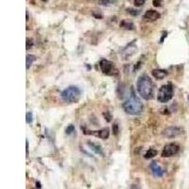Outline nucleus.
I'll use <instances>...</instances> for the list:
<instances>
[{"label":"nucleus","mask_w":189,"mask_h":189,"mask_svg":"<svg viewBox=\"0 0 189 189\" xmlns=\"http://www.w3.org/2000/svg\"><path fill=\"white\" fill-rule=\"evenodd\" d=\"M42 1H44V2H47V1H48V0H42Z\"/></svg>","instance_id":"obj_25"},{"label":"nucleus","mask_w":189,"mask_h":189,"mask_svg":"<svg viewBox=\"0 0 189 189\" xmlns=\"http://www.w3.org/2000/svg\"><path fill=\"white\" fill-rule=\"evenodd\" d=\"M26 144H27V155H28V140H27Z\"/></svg>","instance_id":"obj_24"},{"label":"nucleus","mask_w":189,"mask_h":189,"mask_svg":"<svg viewBox=\"0 0 189 189\" xmlns=\"http://www.w3.org/2000/svg\"><path fill=\"white\" fill-rule=\"evenodd\" d=\"M113 1V0H100V4L101 5H108V4H110L111 2Z\"/></svg>","instance_id":"obj_22"},{"label":"nucleus","mask_w":189,"mask_h":189,"mask_svg":"<svg viewBox=\"0 0 189 189\" xmlns=\"http://www.w3.org/2000/svg\"><path fill=\"white\" fill-rule=\"evenodd\" d=\"M182 130L181 128H178V127H168L166 129L163 131V135L166 137V138H175L177 136H179L180 134H182Z\"/></svg>","instance_id":"obj_7"},{"label":"nucleus","mask_w":189,"mask_h":189,"mask_svg":"<svg viewBox=\"0 0 189 189\" xmlns=\"http://www.w3.org/2000/svg\"><path fill=\"white\" fill-rule=\"evenodd\" d=\"M66 133L67 134H71L72 132H75V127H74L73 125H69L67 128H66Z\"/></svg>","instance_id":"obj_18"},{"label":"nucleus","mask_w":189,"mask_h":189,"mask_svg":"<svg viewBox=\"0 0 189 189\" xmlns=\"http://www.w3.org/2000/svg\"><path fill=\"white\" fill-rule=\"evenodd\" d=\"M173 97V87L171 84H165L159 89L157 99L159 102L166 103L168 102Z\"/></svg>","instance_id":"obj_4"},{"label":"nucleus","mask_w":189,"mask_h":189,"mask_svg":"<svg viewBox=\"0 0 189 189\" xmlns=\"http://www.w3.org/2000/svg\"><path fill=\"white\" fill-rule=\"evenodd\" d=\"M127 11H128L129 13L132 14V15H133V16H136V15H138L139 13H140V12L137 11V9H128Z\"/></svg>","instance_id":"obj_16"},{"label":"nucleus","mask_w":189,"mask_h":189,"mask_svg":"<svg viewBox=\"0 0 189 189\" xmlns=\"http://www.w3.org/2000/svg\"><path fill=\"white\" fill-rule=\"evenodd\" d=\"M167 75V72L164 69H154L152 71V76L157 79H165Z\"/></svg>","instance_id":"obj_12"},{"label":"nucleus","mask_w":189,"mask_h":189,"mask_svg":"<svg viewBox=\"0 0 189 189\" xmlns=\"http://www.w3.org/2000/svg\"><path fill=\"white\" fill-rule=\"evenodd\" d=\"M87 145L89 146V148H90L93 151H94V153H97V154H98V155H100L102 157L104 156V151L102 150V148H101L100 145H98L97 143L88 141L87 142Z\"/></svg>","instance_id":"obj_10"},{"label":"nucleus","mask_w":189,"mask_h":189,"mask_svg":"<svg viewBox=\"0 0 189 189\" xmlns=\"http://www.w3.org/2000/svg\"><path fill=\"white\" fill-rule=\"evenodd\" d=\"M146 2V0H134V5L135 6H142Z\"/></svg>","instance_id":"obj_19"},{"label":"nucleus","mask_w":189,"mask_h":189,"mask_svg":"<svg viewBox=\"0 0 189 189\" xmlns=\"http://www.w3.org/2000/svg\"><path fill=\"white\" fill-rule=\"evenodd\" d=\"M133 189H140V188H138V187H134Z\"/></svg>","instance_id":"obj_26"},{"label":"nucleus","mask_w":189,"mask_h":189,"mask_svg":"<svg viewBox=\"0 0 189 189\" xmlns=\"http://www.w3.org/2000/svg\"><path fill=\"white\" fill-rule=\"evenodd\" d=\"M120 27L125 28L127 29H133L134 28V25L132 22H129V21H126V20H124V21H122L120 23Z\"/></svg>","instance_id":"obj_13"},{"label":"nucleus","mask_w":189,"mask_h":189,"mask_svg":"<svg viewBox=\"0 0 189 189\" xmlns=\"http://www.w3.org/2000/svg\"><path fill=\"white\" fill-rule=\"evenodd\" d=\"M123 109L127 113L132 114V116H136V114L142 113L143 104L140 99L134 96V94L132 93V96L123 103Z\"/></svg>","instance_id":"obj_2"},{"label":"nucleus","mask_w":189,"mask_h":189,"mask_svg":"<svg viewBox=\"0 0 189 189\" xmlns=\"http://www.w3.org/2000/svg\"><path fill=\"white\" fill-rule=\"evenodd\" d=\"M99 67H100L101 71L104 74H106V75L112 76L113 74H116V68H114L113 63L108 61V60H105V59L101 60L100 63H99Z\"/></svg>","instance_id":"obj_5"},{"label":"nucleus","mask_w":189,"mask_h":189,"mask_svg":"<svg viewBox=\"0 0 189 189\" xmlns=\"http://www.w3.org/2000/svg\"><path fill=\"white\" fill-rule=\"evenodd\" d=\"M33 43H32V40H29V39H27V49L29 48V46H32Z\"/></svg>","instance_id":"obj_23"},{"label":"nucleus","mask_w":189,"mask_h":189,"mask_svg":"<svg viewBox=\"0 0 189 189\" xmlns=\"http://www.w3.org/2000/svg\"><path fill=\"white\" fill-rule=\"evenodd\" d=\"M113 132L114 134H116V135L118 133V125H117L116 123L113 124Z\"/></svg>","instance_id":"obj_20"},{"label":"nucleus","mask_w":189,"mask_h":189,"mask_svg":"<svg viewBox=\"0 0 189 189\" xmlns=\"http://www.w3.org/2000/svg\"><path fill=\"white\" fill-rule=\"evenodd\" d=\"M180 150V147H179L177 144L174 143H170L167 144V145L165 146L164 150L162 151V156L163 157H171L176 155V154Z\"/></svg>","instance_id":"obj_6"},{"label":"nucleus","mask_w":189,"mask_h":189,"mask_svg":"<svg viewBox=\"0 0 189 189\" xmlns=\"http://www.w3.org/2000/svg\"><path fill=\"white\" fill-rule=\"evenodd\" d=\"M35 61V57H34L33 55H27L26 57V63H27V69H29V67H31V65L32 64V63Z\"/></svg>","instance_id":"obj_14"},{"label":"nucleus","mask_w":189,"mask_h":189,"mask_svg":"<svg viewBox=\"0 0 189 189\" xmlns=\"http://www.w3.org/2000/svg\"><path fill=\"white\" fill-rule=\"evenodd\" d=\"M161 16V14L158 12L154 11V9H148V11L146 12L145 15H144V18L148 20V21H156L157 19H159Z\"/></svg>","instance_id":"obj_9"},{"label":"nucleus","mask_w":189,"mask_h":189,"mask_svg":"<svg viewBox=\"0 0 189 189\" xmlns=\"http://www.w3.org/2000/svg\"><path fill=\"white\" fill-rule=\"evenodd\" d=\"M136 88L139 94L147 100L152 99L154 97V85L150 78L147 75H142L138 79Z\"/></svg>","instance_id":"obj_1"},{"label":"nucleus","mask_w":189,"mask_h":189,"mask_svg":"<svg viewBox=\"0 0 189 189\" xmlns=\"http://www.w3.org/2000/svg\"><path fill=\"white\" fill-rule=\"evenodd\" d=\"M89 134H93V135L99 137L101 139H107L110 135V132H109V129H102L100 131H96V132H87Z\"/></svg>","instance_id":"obj_11"},{"label":"nucleus","mask_w":189,"mask_h":189,"mask_svg":"<svg viewBox=\"0 0 189 189\" xmlns=\"http://www.w3.org/2000/svg\"><path fill=\"white\" fill-rule=\"evenodd\" d=\"M157 155V151L155 150H153V148H150V150H148L146 154H145V158L146 159H150V158H153L155 157Z\"/></svg>","instance_id":"obj_15"},{"label":"nucleus","mask_w":189,"mask_h":189,"mask_svg":"<svg viewBox=\"0 0 189 189\" xmlns=\"http://www.w3.org/2000/svg\"><path fill=\"white\" fill-rule=\"evenodd\" d=\"M26 121L28 124H31L32 122V113L28 112L27 114H26Z\"/></svg>","instance_id":"obj_17"},{"label":"nucleus","mask_w":189,"mask_h":189,"mask_svg":"<svg viewBox=\"0 0 189 189\" xmlns=\"http://www.w3.org/2000/svg\"><path fill=\"white\" fill-rule=\"evenodd\" d=\"M150 167H151V171L153 173V175L155 177L161 178V177L164 176V174H165V171L163 170V168L161 167V166L159 165L157 162H153L151 164Z\"/></svg>","instance_id":"obj_8"},{"label":"nucleus","mask_w":189,"mask_h":189,"mask_svg":"<svg viewBox=\"0 0 189 189\" xmlns=\"http://www.w3.org/2000/svg\"><path fill=\"white\" fill-rule=\"evenodd\" d=\"M81 90L77 86H69L62 92L61 96L65 102L75 103L78 102L81 97Z\"/></svg>","instance_id":"obj_3"},{"label":"nucleus","mask_w":189,"mask_h":189,"mask_svg":"<svg viewBox=\"0 0 189 189\" xmlns=\"http://www.w3.org/2000/svg\"><path fill=\"white\" fill-rule=\"evenodd\" d=\"M161 3H162V0H154L153 6L154 7H159V6H161Z\"/></svg>","instance_id":"obj_21"}]
</instances>
